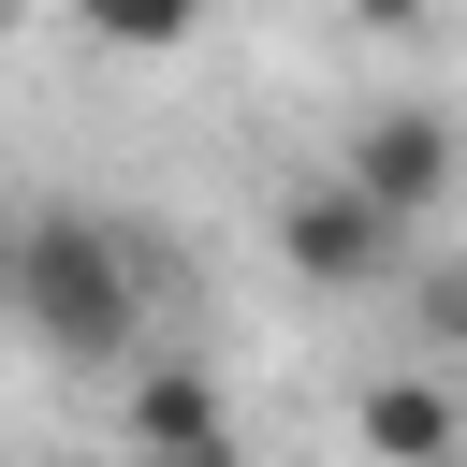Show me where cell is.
I'll list each match as a JSON object with an SVG mask.
<instances>
[{
    "mask_svg": "<svg viewBox=\"0 0 467 467\" xmlns=\"http://www.w3.org/2000/svg\"><path fill=\"white\" fill-rule=\"evenodd\" d=\"M58 365H146L161 336V263H146V219H102V204H15V292H0Z\"/></svg>",
    "mask_w": 467,
    "mask_h": 467,
    "instance_id": "6da1fadb",
    "label": "cell"
},
{
    "mask_svg": "<svg viewBox=\"0 0 467 467\" xmlns=\"http://www.w3.org/2000/svg\"><path fill=\"white\" fill-rule=\"evenodd\" d=\"M263 234H277V263H292L306 292H379V277L409 263V219H394V204H365L336 161H321V175H292Z\"/></svg>",
    "mask_w": 467,
    "mask_h": 467,
    "instance_id": "7a4b0ae2",
    "label": "cell"
},
{
    "mask_svg": "<svg viewBox=\"0 0 467 467\" xmlns=\"http://www.w3.org/2000/svg\"><path fill=\"white\" fill-rule=\"evenodd\" d=\"M336 175L423 234V219L467 190V117H452V102H365V117H350V146H336Z\"/></svg>",
    "mask_w": 467,
    "mask_h": 467,
    "instance_id": "3957f363",
    "label": "cell"
},
{
    "mask_svg": "<svg viewBox=\"0 0 467 467\" xmlns=\"http://www.w3.org/2000/svg\"><path fill=\"white\" fill-rule=\"evenodd\" d=\"M117 452H234V409H219V379H190V365H117Z\"/></svg>",
    "mask_w": 467,
    "mask_h": 467,
    "instance_id": "277c9868",
    "label": "cell"
},
{
    "mask_svg": "<svg viewBox=\"0 0 467 467\" xmlns=\"http://www.w3.org/2000/svg\"><path fill=\"white\" fill-rule=\"evenodd\" d=\"M350 438H365L379 467H452V452H467V409H452V379H409V365H394V379L350 394Z\"/></svg>",
    "mask_w": 467,
    "mask_h": 467,
    "instance_id": "5b68a950",
    "label": "cell"
},
{
    "mask_svg": "<svg viewBox=\"0 0 467 467\" xmlns=\"http://www.w3.org/2000/svg\"><path fill=\"white\" fill-rule=\"evenodd\" d=\"M88 15V44H117V58H175L190 29H204V0H73Z\"/></svg>",
    "mask_w": 467,
    "mask_h": 467,
    "instance_id": "8992f818",
    "label": "cell"
},
{
    "mask_svg": "<svg viewBox=\"0 0 467 467\" xmlns=\"http://www.w3.org/2000/svg\"><path fill=\"white\" fill-rule=\"evenodd\" d=\"M423 336H438V350H467V248H452V263H423Z\"/></svg>",
    "mask_w": 467,
    "mask_h": 467,
    "instance_id": "52a82bcc",
    "label": "cell"
},
{
    "mask_svg": "<svg viewBox=\"0 0 467 467\" xmlns=\"http://www.w3.org/2000/svg\"><path fill=\"white\" fill-rule=\"evenodd\" d=\"M350 29H394L409 44V29H438V0H350Z\"/></svg>",
    "mask_w": 467,
    "mask_h": 467,
    "instance_id": "ba28073f",
    "label": "cell"
},
{
    "mask_svg": "<svg viewBox=\"0 0 467 467\" xmlns=\"http://www.w3.org/2000/svg\"><path fill=\"white\" fill-rule=\"evenodd\" d=\"M117 467H234V452H117Z\"/></svg>",
    "mask_w": 467,
    "mask_h": 467,
    "instance_id": "9c48e42d",
    "label": "cell"
},
{
    "mask_svg": "<svg viewBox=\"0 0 467 467\" xmlns=\"http://www.w3.org/2000/svg\"><path fill=\"white\" fill-rule=\"evenodd\" d=\"M0 292H15V204H0Z\"/></svg>",
    "mask_w": 467,
    "mask_h": 467,
    "instance_id": "30bf717a",
    "label": "cell"
},
{
    "mask_svg": "<svg viewBox=\"0 0 467 467\" xmlns=\"http://www.w3.org/2000/svg\"><path fill=\"white\" fill-rule=\"evenodd\" d=\"M0 15H29V0H0Z\"/></svg>",
    "mask_w": 467,
    "mask_h": 467,
    "instance_id": "8fae6325",
    "label": "cell"
}]
</instances>
